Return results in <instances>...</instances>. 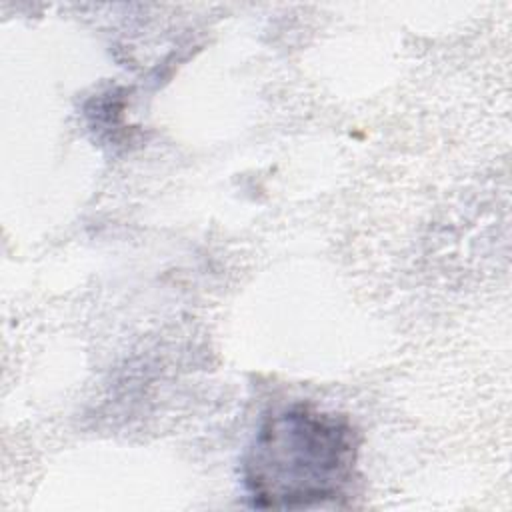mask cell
Returning <instances> with one entry per match:
<instances>
[{
  "label": "cell",
  "mask_w": 512,
  "mask_h": 512,
  "mask_svg": "<svg viewBox=\"0 0 512 512\" xmlns=\"http://www.w3.org/2000/svg\"><path fill=\"white\" fill-rule=\"evenodd\" d=\"M358 458L354 426L336 414L294 404L266 416L242 458L258 508H302L342 496Z\"/></svg>",
  "instance_id": "obj_1"
}]
</instances>
